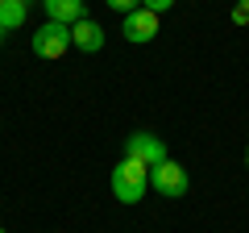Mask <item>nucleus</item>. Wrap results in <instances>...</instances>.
<instances>
[{"mask_svg":"<svg viewBox=\"0 0 249 233\" xmlns=\"http://www.w3.org/2000/svg\"><path fill=\"white\" fill-rule=\"evenodd\" d=\"M25 9L29 4H21V0H4V4H0V29H4V34L21 29L25 25Z\"/></svg>","mask_w":249,"mask_h":233,"instance_id":"6e6552de","label":"nucleus"},{"mask_svg":"<svg viewBox=\"0 0 249 233\" xmlns=\"http://www.w3.org/2000/svg\"><path fill=\"white\" fill-rule=\"evenodd\" d=\"M46 13H50V21H62V25H75V21L88 17V4L83 0H42Z\"/></svg>","mask_w":249,"mask_h":233,"instance_id":"0eeeda50","label":"nucleus"},{"mask_svg":"<svg viewBox=\"0 0 249 233\" xmlns=\"http://www.w3.org/2000/svg\"><path fill=\"white\" fill-rule=\"evenodd\" d=\"M145 188H150V167H142L133 158H121V167H112V196L121 204H137L145 196Z\"/></svg>","mask_w":249,"mask_h":233,"instance_id":"f257e3e1","label":"nucleus"},{"mask_svg":"<svg viewBox=\"0 0 249 233\" xmlns=\"http://www.w3.org/2000/svg\"><path fill=\"white\" fill-rule=\"evenodd\" d=\"M67 50H71V25L46 21V25L34 34V54L37 58H62Z\"/></svg>","mask_w":249,"mask_h":233,"instance_id":"f03ea898","label":"nucleus"},{"mask_svg":"<svg viewBox=\"0 0 249 233\" xmlns=\"http://www.w3.org/2000/svg\"><path fill=\"white\" fill-rule=\"evenodd\" d=\"M142 9H150V13H166V9H175V0H142Z\"/></svg>","mask_w":249,"mask_h":233,"instance_id":"9b49d317","label":"nucleus"},{"mask_svg":"<svg viewBox=\"0 0 249 233\" xmlns=\"http://www.w3.org/2000/svg\"><path fill=\"white\" fill-rule=\"evenodd\" d=\"M150 183L158 188V196H170V200H183L187 192H191V179H187V171L178 167V162H158V167L150 171Z\"/></svg>","mask_w":249,"mask_h":233,"instance_id":"7ed1b4c3","label":"nucleus"},{"mask_svg":"<svg viewBox=\"0 0 249 233\" xmlns=\"http://www.w3.org/2000/svg\"><path fill=\"white\" fill-rule=\"evenodd\" d=\"M0 38H4V29H0Z\"/></svg>","mask_w":249,"mask_h":233,"instance_id":"4468645a","label":"nucleus"},{"mask_svg":"<svg viewBox=\"0 0 249 233\" xmlns=\"http://www.w3.org/2000/svg\"><path fill=\"white\" fill-rule=\"evenodd\" d=\"M21 4H29V0H21Z\"/></svg>","mask_w":249,"mask_h":233,"instance_id":"ddd939ff","label":"nucleus"},{"mask_svg":"<svg viewBox=\"0 0 249 233\" xmlns=\"http://www.w3.org/2000/svg\"><path fill=\"white\" fill-rule=\"evenodd\" d=\"M124 158L142 162V167H158V162H166V146L158 142L154 134H129L124 137Z\"/></svg>","mask_w":249,"mask_h":233,"instance_id":"20e7f679","label":"nucleus"},{"mask_svg":"<svg viewBox=\"0 0 249 233\" xmlns=\"http://www.w3.org/2000/svg\"><path fill=\"white\" fill-rule=\"evenodd\" d=\"M232 25H249V0H237L232 4Z\"/></svg>","mask_w":249,"mask_h":233,"instance_id":"1a4fd4ad","label":"nucleus"},{"mask_svg":"<svg viewBox=\"0 0 249 233\" xmlns=\"http://www.w3.org/2000/svg\"><path fill=\"white\" fill-rule=\"evenodd\" d=\"M0 233H4V229H0Z\"/></svg>","mask_w":249,"mask_h":233,"instance_id":"dca6fc26","label":"nucleus"},{"mask_svg":"<svg viewBox=\"0 0 249 233\" xmlns=\"http://www.w3.org/2000/svg\"><path fill=\"white\" fill-rule=\"evenodd\" d=\"M245 162H249V150H245Z\"/></svg>","mask_w":249,"mask_h":233,"instance_id":"f8f14e48","label":"nucleus"},{"mask_svg":"<svg viewBox=\"0 0 249 233\" xmlns=\"http://www.w3.org/2000/svg\"><path fill=\"white\" fill-rule=\"evenodd\" d=\"M0 4H4V0H0Z\"/></svg>","mask_w":249,"mask_h":233,"instance_id":"2eb2a0df","label":"nucleus"},{"mask_svg":"<svg viewBox=\"0 0 249 233\" xmlns=\"http://www.w3.org/2000/svg\"><path fill=\"white\" fill-rule=\"evenodd\" d=\"M124 38L129 42H150V38H158V13L150 9H133V13H124Z\"/></svg>","mask_w":249,"mask_h":233,"instance_id":"39448f33","label":"nucleus"},{"mask_svg":"<svg viewBox=\"0 0 249 233\" xmlns=\"http://www.w3.org/2000/svg\"><path fill=\"white\" fill-rule=\"evenodd\" d=\"M108 9H116V13H133V9H142V0H104Z\"/></svg>","mask_w":249,"mask_h":233,"instance_id":"9d476101","label":"nucleus"},{"mask_svg":"<svg viewBox=\"0 0 249 233\" xmlns=\"http://www.w3.org/2000/svg\"><path fill=\"white\" fill-rule=\"evenodd\" d=\"M71 46H79L83 54H91V50H100V46H104V29L96 25V21H75L71 25Z\"/></svg>","mask_w":249,"mask_h":233,"instance_id":"423d86ee","label":"nucleus"}]
</instances>
